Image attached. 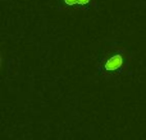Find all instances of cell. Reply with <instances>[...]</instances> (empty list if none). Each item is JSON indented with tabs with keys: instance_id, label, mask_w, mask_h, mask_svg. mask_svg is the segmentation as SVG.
<instances>
[{
	"instance_id": "1",
	"label": "cell",
	"mask_w": 146,
	"mask_h": 140,
	"mask_svg": "<svg viewBox=\"0 0 146 140\" xmlns=\"http://www.w3.org/2000/svg\"><path fill=\"white\" fill-rule=\"evenodd\" d=\"M123 64V58L121 55H115L113 58H110L108 61L105 63V69L106 70H117L119 69Z\"/></svg>"
},
{
	"instance_id": "2",
	"label": "cell",
	"mask_w": 146,
	"mask_h": 140,
	"mask_svg": "<svg viewBox=\"0 0 146 140\" xmlns=\"http://www.w3.org/2000/svg\"><path fill=\"white\" fill-rule=\"evenodd\" d=\"M64 1H66L68 5H78V4L85 5V4H87L90 0H64Z\"/></svg>"
}]
</instances>
